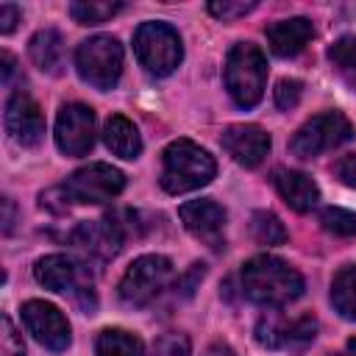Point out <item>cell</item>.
<instances>
[{"label":"cell","mask_w":356,"mask_h":356,"mask_svg":"<svg viewBox=\"0 0 356 356\" xmlns=\"http://www.w3.org/2000/svg\"><path fill=\"white\" fill-rule=\"evenodd\" d=\"M239 281L245 298L267 309H281L303 295V275L289 261L270 253L248 259L242 264Z\"/></svg>","instance_id":"cell-1"},{"label":"cell","mask_w":356,"mask_h":356,"mask_svg":"<svg viewBox=\"0 0 356 356\" xmlns=\"http://www.w3.org/2000/svg\"><path fill=\"white\" fill-rule=\"evenodd\" d=\"M217 172L214 159L206 147L195 145L192 139H175L161 153V189L170 195H184L192 189L206 186Z\"/></svg>","instance_id":"cell-2"},{"label":"cell","mask_w":356,"mask_h":356,"mask_svg":"<svg viewBox=\"0 0 356 356\" xmlns=\"http://www.w3.org/2000/svg\"><path fill=\"white\" fill-rule=\"evenodd\" d=\"M225 89L239 108H253L267 86V58L250 42H236L225 58Z\"/></svg>","instance_id":"cell-3"},{"label":"cell","mask_w":356,"mask_h":356,"mask_svg":"<svg viewBox=\"0 0 356 356\" xmlns=\"http://www.w3.org/2000/svg\"><path fill=\"white\" fill-rule=\"evenodd\" d=\"M134 53L150 75L164 78V75L175 72V67L181 64L184 44H181V36L172 25H167V22H142L134 33Z\"/></svg>","instance_id":"cell-4"},{"label":"cell","mask_w":356,"mask_h":356,"mask_svg":"<svg viewBox=\"0 0 356 356\" xmlns=\"http://www.w3.org/2000/svg\"><path fill=\"white\" fill-rule=\"evenodd\" d=\"M75 70L89 86L100 92L111 89L122 72V44L108 33H97L81 42L75 50Z\"/></svg>","instance_id":"cell-5"},{"label":"cell","mask_w":356,"mask_h":356,"mask_svg":"<svg viewBox=\"0 0 356 356\" xmlns=\"http://www.w3.org/2000/svg\"><path fill=\"white\" fill-rule=\"evenodd\" d=\"M172 275V261L161 253H147L139 256L128 264V270L120 278V300L128 306H147L153 298L161 295Z\"/></svg>","instance_id":"cell-6"},{"label":"cell","mask_w":356,"mask_h":356,"mask_svg":"<svg viewBox=\"0 0 356 356\" xmlns=\"http://www.w3.org/2000/svg\"><path fill=\"white\" fill-rule=\"evenodd\" d=\"M350 139H353L350 120L342 111H323L298 128V134L289 142V150L298 159H314L323 150H334Z\"/></svg>","instance_id":"cell-7"},{"label":"cell","mask_w":356,"mask_h":356,"mask_svg":"<svg viewBox=\"0 0 356 356\" xmlns=\"http://www.w3.org/2000/svg\"><path fill=\"white\" fill-rule=\"evenodd\" d=\"M125 189V175L103 161H95L89 167L75 170L58 192L64 195L67 203H108Z\"/></svg>","instance_id":"cell-8"},{"label":"cell","mask_w":356,"mask_h":356,"mask_svg":"<svg viewBox=\"0 0 356 356\" xmlns=\"http://www.w3.org/2000/svg\"><path fill=\"white\" fill-rule=\"evenodd\" d=\"M317 337V320L312 314L286 320L278 314H264L256 323V339L264 348H281V350H303Z\"/></svg>","instance_id":"cell-9"},{"label":"cell","mask_w":356,"mask_h":356,"mask_svg":"<svg viewBox=\"0 0 356 356\" xmlns=\"http://www.w3.org/2000/svg\"><path fill=\"white\" fill-rule=\"evenodd\" d=\"M56 145L64 156H86L95 145V111L83 103L61 106L56 117Z\"/></svg>","instance_id":"cell-10"},{"label":"cell","mask_w":356,"mask_h":356,"mask_svg":"<svg viewBox=\"0 0 356 356\" xmlns=\"http://www.w3.org/2000/svg\"><path fill=\"white\" fill-rule=\"evenodd\" d=\"M22 323L28 328V334H33V339L39 345H44L47 350H67L72 334H70V323L67 317L44 300H28L22 303Z\"/></svg>","instance_id":"cell-11"},{"label":"cell","mask_w":356,"mask_h":356,"mask_svg":"<svg viewBox=\"0 0 356 356\" xmlns=\"http://www.w3.org/2000/svg\"><path fill=\"white\" fill-rule=\"evenodd\" d=\"M3 120H6L8 136L22 147H33L44 136V117H42L36 100L25 89H17L6 100V117Z\"/></svg>","instance_id":"cell-12"},{"label":"cell","mask_w":356,"mask_h":356,"mask_svg":"<svg viewBox=\"0 0 356 356\" xmlns=\"http://www.w3.org/2000/svg\"><path fill=\"white\" fill-rule=\"evenodd\" d=\"M72 245L86 256V259H95V261H108L120 253L122 248V228L120 222H114L111 217H103V220H89V222H81L75 231H72Z\"/></svg>","instance_id":"cell-13"},{"label":"cell","mask_w":356,"mask_h":356,"mask_svg":"<svg viewBox=\"0 0 356 356\" xmlns=\"http://www.w3.org/2000/svg\"><path fill=\"white\" fill-rule=\"evenodd\" d=\"M178 217L189 234L203 239L209 248H222V228H225V209L214 200H189L178 209Z\"/></svg>","instance_id":"cell-14"},{"label":"cell","mask_w":356,"mask_h":356,"mask_svg":"<svg viewBox=\"0 0 356 356\" xmlns=\"http://www.w3.org/2000/svg\"><path fill=\"white\" fill-rule=\"evenodd\" d=\"M222 150L242 167H259L270 153V134L259 125H228L220 136Z\"/></svg>","instance_id":"cell-15"},{"label":"cell","mask_w":356,"mask_h":356,"mask_svg":"<svg viewBox=\"0 0 356 356\" xmlns=\"http://www.w3.org/2000/svg\"><path fill=\"white\" fill-rule=\"evenodd\" d=\"M273 186L278 189V195L284 197V203L300 214L312 211L320 200V189L317 184L300 172V170H275L273 172Z\"/></svg>","instance_id":"cell-16"},{"label":"cell","mask_w":356,"mask_h":356,"mask_svg":"<svg viewBox=\"0 0 356 356\" xmlns=\"http://www.w3.org/2000/svg\"><path fill=\"white\" fill-rule=\"evenodd\" d=\"M264 33H267L270 50L281 58H289L309 44V39L314 36V28L306 17H289V19H278L273 25H267Z\"/></svg>","instance_id":"cell-17"},{"label":"cell","mask_w":356,"mask_h":356,"mask_svg":"<svg viewBox=\"0 0 356 356\" xmlns=\"http://www.w3.org/2000/svg\"><path fill=\"white\" fill-rule=\"evenodd\" d=\"M36 281L50 292H72L78 286V264L70 256L53 253L36 261L33 267Z\"/></svg>","instance_id":"cell-18"},{"label":"cell","mask_w":356,"mask_h":356,"mask_svg":"<svg viewBox=\"0 0 356 356\" xmlns=\"http://www.w3.org/2000/svg\"><path fill=\"white\" fill-rule=\"evenodd\" d=\"M28 53H31V61L47 72V75H61V67H64V39L58 31L53 28H44V31H36L28 42Z\"/></svg>","instance_id":"cell-19"},{"label":"cell","mask_w":356,"mask_h":356,"mask_svg":"<svg viewBox=\"0 0 356 356\" xmlns=\"http://www.w3.org/2000/svg\"><path fill=\"white\" fill-rule=\"evenodd\" d=\"M103 142L120 159H136L142 153V136H139L136 125L122 114L108 117V122L103 128Z\"/></svg>","instance_id":"cell-20"},{"label":"cell","mask_w":356,"mask_h":356,"mask_svg":"<svg viewBox=\"0 0 356 356\" xmlns=\"http://www.w3.org/2000/svg\"><path fill=\"white\" fill-rule=\"evenodd\" d=\"M331 303L342 317L356 320V264H345L334 273Z\"/></svg>","instance_id":"cell-21"},{"label":"cell","mask_w":356,"mask_h":356,"mask_svg":"<svg viewBox=\"0 0 356 356\" xmlns=\"http://www.w3.org/2000/svg\"><path fill=\"white\" fill-rule=\"evenodd\" d=\"M95 353L97 356H142V339L122 328H106L97 334Z\"/></svg>","instance_id":"cell-22"},{"label":"cell","mask_w":356,"mask_h":356,"mask_svg":"<svg viewBox=\"0 0 356 356\" xmlns=\"http://www.w3.org/2000/svg\"><path fill=\"white\" fill-rule=\"evenodd\" d=\"M117 11H122V3H97V0L70 3V17L78 25H100V22L111 19Z\"/></svg>","instance_id":"cell-23"},{"label":"cell","mask_w":356,"mask_h":356,"mask_svg":"<svg viewBox=\"0 0 356 356\" xmlns=\"http://www.w3.org/2000/svg\"><path fill=\"white\" fill-rule=\"evenodd\" d=\"M250 231H253V239L259 245H284L289 236L284 222L273 211H256L250 220Z\"/></svg>","instance_id":"cell-24"},{"label":"cell","mask_w":356,"mask_h":356,"mask_svg":"<svg viewBox=\"0 0 356 356\" xmlns=\"http://www.w3.org/2000/svg\"><path fill=\"white\" fill-rule=\"evenodd\" d=\"M320 222L334 236H353L356 234V214L348 209H339V206H328L320 214Z\"/></svg>","instance_id":"cell-25"},{"label":"cell","mask_w":356,"mask_h":356,"mask_svg":"<svg viewBox=\"0 0 356 356\" xmlns=\"http://www.w3.org/2000/svg\"><path fill=\"white\" fill-rule=\"evenodd\" d=\"M328 58L342 67V70H353L356 72V33L353 36H342L328 47Z\"/></svg>","instance_id":"cell-26"},{"label":"cell","mask_w":356,"mask_h":356,"mask_svg":"<svg viewBox=\"0 0 356 356\" xmlns=\"http://www.w3.org/2000/svg\"><path fill=\"white\" fill-rule=\"evenodd\" d=\"M256 6H259L256 0H248V3H242V0L239 3H234V0H214V3H209V14H214L222 22H231V19H239V17L250 14Z\"/></svg>","instance_id":"cell-27"},{"label":"cell","mask_w":356,"mask_h":356,"mask_svg":"<svg viewBox=\"0 0 356 356\" xmlns=\"http://www.w3.org/2000/svg\"><path fill=\"white\" fill-rule=\"evenodd\" d=\"M300 95H303V83L295 81V78H284L275 83V106L281 111H289L300 103Z\"/></svg>","instance_id":"cell-28"},{"label":"cell","mask_w":356,"mask_h":356,"mask_svg":"<svg viewBox=\"0 0 356 356\" xmlns=\"http://www.w3.org/2000/svg\"><path fill=\"white\" fill-rule=\"evenodd\" d=\"M156 356H189V339L186 334H164L156 342Z\"/></svg>","instance_id":"cell-29"},{"label":"cell","mask_w":356,"mask_h":356,"mask_svg":"<svg viewBox=\"0 0 356 356\" xmlns=\"http://www.w3.org/2000/svg\"><path fill=\"white\" fill-rule=\"evenodd\" d=\"M3 334H0V353L3 356H25V345H22V337L19 331L14 328V323L8 317H3Z\"/></svg>","instance_id":"cell-30"},{"label":"cell","mask_w":356,"mask_h":356,"mask_svg":"<svg viewBox=\"0 0 356 356\" xmlns=\"http://www.w3.org/2000/svg\"><path fill=\"white\" fill-rule=\"evenodd\" d=\"M334 172H337V178H339L342 184H348V186H353V189H356V153L342 156V159L337 161Z\"/></svg>","instance_id":"cell-31"},{"label":"cell","mask_w":356,"mask_h":356,"mask_svg":"<svg viewBox=\"0 0 356 356\" xmlns=\"http://www.w3.org/2000/svg\"><path fill=\"white\" fill-rule=\"evenodd\" d=\"M19 22V8L14 3H3L0 6V33H11Z\"/></svg>","instance_id":"cell-32"},{"label":"cell","mask_w":356,"mask_h":356,"mask_svg":"<svg viewBox=\"0 0 356 356\" xmlns=\"http://www.w3.org/2000/svg\"><path fill=\"white\" fill-rule=\"evenodd\" d=\"M203 273H206V267H203V264H197V261H195V264H192V267H189V273H186V275H184V284H181V289H184V292H186V295H192V286H195V284H197V278H203Z\"/></svg>","instance_id":"cell-33"},{"label":"cell","mask_w":356,"mask_h":356,"mask_svg":"<svg viewBox=\"0 0 356 356\" xmlns=\"http://www.w3.org/2000/svg\"><path fill=\"white\" fill-rule=\"evenodd\" d=\"M14 228V200L3 197V234H11Z\"/></svg>","instance_id":"cell-34"},{"label":"cell","mask_w":356,"mask_h":356,"mask_svg":"<svg viewBox=\"0 0 356 356\" xmlns=\"http://www.w3.org/2000/svg\"><path fill=\"white\" fill-rule=\"evenodd\" d=\"M203 356H236V353H234V348L228 342H211Z\"/></svg>","instance_id":"cell-35"},{"label":"cell","mask_w":356,"mask_h":356,"mask_svg":"<svg viewBox=\"0 0 356 356\" xmlns=\"http://www.w3.org/2000/svg\"><path fill=\"white\" fill-rule=\"evenodd\" d=\"M0 61H3V83H8L11 75H14V56L8 50H3L0 53Z\"/></svg>","instance_id":"cell-36"},{"label":"cell","mask_w":356,"mask_h":356,"mask_svg":"<svg viewBox=\"0 0 356 356\" xmlns=\"http://www.w3.org/2000/svg\"><path fill=\"white\" fill-rule=\"evenodd\" d=\"M345 356H356V337L348 339V345H345Z\"/></svg>","instance_id":"cell-37"}]
</instances>
